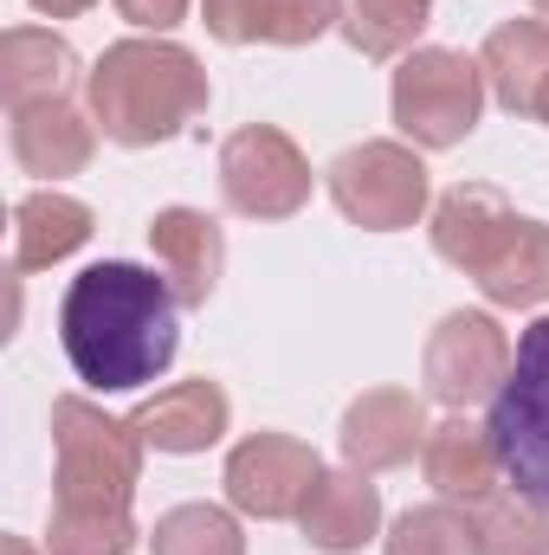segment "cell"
Here are the masks:
<instances>
[{"instance_id": "cell-3", "label": "cell", "mask_w": 549, "mask_h": 555, "mask_svg": "<svg viewBox=\"0 0 549 555\" xmlns=\"http://www.w3.org/2000/svg\"><path fill=\"white\" fill-rule=\"evenodd\" d=\"M433 253L446 266L478 278V291L491 304H544L549 297V227L544 220H518L511 201L498 188H452L433 207Z\"/></svg>"}, {"instance_id": "cell-26", "label": "cell", "mask_w": 549, "mask_h": 555, "mask_svg": "<svg viewBox=\"0 0 549 555\" xmlns=\"http://www.w3.org/2000/svg\"><path fill=\"white\" fill-rule=\"evenodd\" d=\"M33 7H39V13H52V20H72V13H85L91 0H33Z\"/></svg>"}, {"instance_id": "cell-12", "label": "cell", "mask_w": 549, "mask_h": 555, "mask_svg": "<svg viewBox=\"0 0 549 555\" xmlns=\"http://www.w3.org/2000/svg\"><path fill=\"white\" fill-rule=\"evenodd\" d=\"M478 72L491 85V98L511 111V117H537L549 98V26L544 20H505L485 52H478Z\"/></svg>"}, {"instance_id": "cell-1", "label": "cell", "mask_w": 549, "mask_h": 555, "mask_svg": "<svg viewBox=\"0 0 549 555\" xmlns=\"http://www.w3.org/2000/svg\"><path fill=\"white\" fill-rule=\"evenodd\" d=\"M175 310H181L175 284L130 259H104L78 272L59 304V336H65L78 382L98 395H130L142 382H155L181 349Z\"/></svg>"}, {"instance_id": "cell-4", "label": "cell", "mask_w": 549, "mask_h": 555, "mask_svg": "<svg viewBox=\"0 0 549 555\" xmlns=\"http://www.w3.org/2000/svg\"><path fill=\"white\" fill-rule=\"evenodd\" d=\"M91 111L98 130L124 149L168 142L207 111V72L168 39H124L91 72Z\"/></svg>"}, {"instance_id": "cell-24", "label": "cell", "mask_w": 549, "mask_h": 555, "mask_svg": "<svg viewBox=\"0 0 549 555\" xmlns=\"http://www.w3.org/2000/svg\"><path fill=\"white\" fill-rule=\"evenodd\" d=\"M388 555H478V537H472V517H459L446 504H426V511H408L395 524Z\"/></svg>"}, {"instance_id": "cell-11", "label": "cell", "mask_w": 549, "mask_h": 555, "mask_svg": "<svg viewBox=\"0 0 549 555\" xmlns=\"http://www.w3.org/2000/svg\"><path fill=\"white\" fill-rule=\"evenodd\" d=\"M149 246H155V266L175 284L181 304H207L220 266H227V240H220V220L194 214V207H168L149 220Z\"/></svg>"}, {"instance_id": "cell-28", "label": "cell", "mask_w": 549, "mask_h": 555, "mask_svg": "<svg viewBox=\"0 0 549 555\" xmlns=\"http://www.w3.org/2000/svg\"><path fill=\"white\" fill-rule=\"evenodd\" d=\"M537 117H544V124H549V98H544V111H537Z\"/></svg>"}, {"instance_id": "cell-5", "label": "cell", "mask_w": 549, "mask_h": 555, "mask_svg": "<svg viewBox=\"0 0 549 555\" xmlns=\"http://www.w3.org/2000/svg\"><path fill=\"white\" fill-rule=\"evenodd\" d=\"M485 433H491V452L505 465V485L549 511V317H537L518 336L511 375L491 395Z\"/></svg>"}, {"instance_id": "cell-7", "label": "cell", "mask_w": 549, "mask_h": 555, "mask_svg": "<svg viewBox=\"0 0 549 555\" xmlns=\"http://www.w3.org/2000/svg\"><path fill=\"white\" fill-rule=\"evenodd\" d=\"M220 188H227V207L246 220H291L310 201V162L284 130L246 124L220 149Z\"/></svg>"}, {"instance_id": "cell-2", "label": "cell", "mask_w": 549, "mask_h": 555, "mask_svg": "<svg viewBox=\"0 0 549 555\" xmlns=\"http://www.w3.org/2000/svg\"><path fill=\"white\" fill-rule=\"evenodd\" d=\"M52 446H59V485H52L46 555H130L142 433L130 420H111L91 401L65 395V401H52Z\"/></svg>"}, {"instance_id": "cell-10", "label": "cell", "mask_w": 549, "mask_h": 555, "mask_svg": "<svg viewBox=\"0 0 549 555\" xmlns=\"http://www.w3.org/2000/svg\"><path fill=\"white\" fill-rule=\"evenodd\" d=\"M317 478H323L317 452L304 439H284V433H253L227 459V498L246 517H297L310 504Z\"/></svg>"}, {"instance_id": "cell-16", "label": "cell", "mask_w": 549, "mask_h": 555, "mask_svg": "<svg viewBox=\"0 0 549 555\" xmlns=\"http://www.w3.org/2000/svg\"><path fill=\"white\" fill-rule=\"evenodd\" d=\"M297 524H304V537H310L317 550L349 555L375 537V524H382V491L369 485V472H323L317 491H310V504L297 511Z\"/></svg>"}, {"instance_id": "cell-23", "label": "cell", "mask_w": 549, "mask_h": 555, "mask_svg": "<svg viewBox=\"0 0 549 555\" xmlns=\"http://www.w3.org/2000/svg\"><path fill=\"white\" fill-rule=\"evenodd\" d=\"M149 543H155V555H246L240 524H233L227 511H214V504H181V511H168Z\"/></svg>"}, {"instance_id": "cell-9", "label": "cell", "mask_w": 549, "mask_h": 555, "mask_svg": "<svg viewBox=\"0 0 549 555\" xmlns=\"http://www.w3.org/2000/svg\"><path fill=\"white\" fill-rule=\"evenodd\" d=\"M511 375V343L491 317L478 310H452L433 336H426V395L446 408H472L485 395H498Z\"/></svg>"}, {"instance_id": "cell-20", "label": "cell", "mask_w": 549, "mask_h": 555, "mask_svg": "<svg viewBox=\"0 0 549 555\" xmlns=\"http://www.w3.org/2000/svg\"><path fill=\"white\" fill-rule=\"evenodd\" d=\"M72 46L59 33H39V26H13L0 39V91L13 111L26 104H46V98H65V78H72Z\"/></svg>"}, {"instance_id": "cell-18", "label": "cell", "mask_w": 549, "mask_h": 555, "mask_svg": "<svg viewBox=\"0 0 549 555\" xmlns=\"http://www.w3.org/2000/svg\"><path fill=\"white\" fill-rule=\"evenodd\" d=\"M13 155H20V168L39 175V181L78 175V168L91 162V124H85L65 98L26 104V111H13Z\"/></svg>"}, {"instance_id": "cell-15", "label": "cell", "mask_w": 549, "mask_h": 555, "mask_svg": "<svg viewBox=\"0 0 549 555\" xmlns=\"http://www.w3.org/2000/svg\"><path fill=\"white\" fill-rule=\"evenodd\" d=\"M207 7V33L227 46H310L336 26V0H201Z\"/></svg>"}, {"instance_id": "cell-13", "label": "cell", "mask_w": 549, "mask_h": 555, "mask_svg": "<svg viewBox=\"0 0 549 555\" xmlns=\"http://www.w3.org/2000/svg\"><path fill=\"white\" fill-rule=\"evenodd\" d=\"M413 446H426V426H420V401L401 395V388H375L343 414V459L356 472L408 465Z\"/></svg>"}, {"instance_id": "cell-27", "label": "cell", "mask_w": 549, "mask_h": 555, "mask_svg": "<svg viewBox=\"0 0 549 555\" xmlns=\"http://www.w3.org/2000/svg\"><path fill=\"white\" fill-rule=\"evenodd\" d=\"M0 555H33V550H26L20 537H7V543H0Z\"/></svg>"}, {"instance_id": "cell-14", "label": "cell", "mask_w": 549, "mask_h": 555, "mask_svg": "<svg viewBox=\"0 0 549 555\" xmlns=\"http://www.w3.org/2000/svg\"><path fill=\"white\" fill-rule=\"evenodd\" d=\"M227 395H220V382H181V388H162L155 401H142L130 426L142 433V446H155V452H207L220 433H227Z\"/></svg>"}, {"instance_id": "cell-6", "label": "cell", "mask_w": 549, "mask_h": 555, "mask_svg": "<svg viewBox=\"0 0 549 555\" xmlns=\"http://www.w3.org/2000/svg\"><path fill=\"white\" fill-rule=\"evenodd\" d=\"M485 111V72L465 52H413L408 65L395 72V124L408 130L420 149H452L472 137Z\"/></svg>"}, {"instance_id": "cell-29", "label": "cell", "mask_w": 549, "mask_h": 555, "mask_svg": "<svg viewBox=\"0 0 549 555\" xmlns=\"http://www.w3.org/2000/svg\"><path fill=\"white\" fill-rule=\"evenodd\" d=\"M537 7H544V13H549V0H537Z\"/></svg>"}, {"instance_id": "cell-22", "label": "cell", "mask_w": 549, "mask_h": 555, "mask_svg": "<svg viewBox=\"0 0 549 555\" xmlns=\"http://www.w3.org/2000/svg\"><path fill=\"white\" fill-rule=\"evenodd\" d=\"M433 0H336V26L349 33V46L362 59H395L408 52L413 33L426 26Z\"/></svg>"}, {"instance_id": "cell-25", "label": "cell", "mask_w": 549, "mask_h": 555, "mask_svg": "<svg viewBox=\"0 0 549 555\" xmlns=\"http://www.w3.org/2000/svg\"><path fill=\"white\" fill-rule=\"evenodd\" d=\"M117 13L130 20V26H149V33H168L181 13H188V0H117Z\"/></svg>"}, {"instance_id": "cell-19", "label": "cell", "mask_w": 549, "mask_h": 555, "mask_svg": "<svg viewBox=\"0 0 549 555\" xmlns=\"http://www.w3.org/2000/svg\"><path fill=\"white\" fill-rule=\"evenodd\" d=\"M91 240V207L46 188V194H26L13 207V272H46L52 259L78 253Z\"/></svg>"}, {"instance_id": "cell-17", "label": "cell", "mask_w": 549, "mask_h": 555, "mask_svg": "<svg viewBox=\"0 0 549 555\" xmlns=\"http://www.w3.org/2000/svg\"><path fill=\"white\" fill-rule=\"evenodd\" d=\"M420 465H426V485L439 498H459V504H478L485 491H498L505 465L491 452V433L485 426H465V420H446L426 433L420 446Z\"/></svg>"}, {"instance_id": "cell-8", "label": "cell", "mask_w": 549, "mask_h": 555, "mask_svg": "<svg viewBox=\"0 0 549 555\" xmlns=\"http://www.w3.org/2000/svg\"><path fill=\"white\" fill-rule=\"evenodd\" d=\"M330 194H336V207L356 227L395 233V227H413L420 207H426V168H420V155L401 149V142H362V149L336 155Z\"/></svg>"}, {"instance_id": "cell-21", "label": "cell", "mask_w": 549, "mask_h": 555, "mask_svg": "<svg viewBox=\"0 0 549 555\" xmlns=\"http://www.w3.org/2000/svg\"><path fill=\"white\" fill-rule=\"evenodd\" d=\"M478 555H549V517L524 491H485L472 504Z\"/></svg>"}]
</instances>
